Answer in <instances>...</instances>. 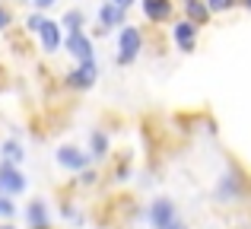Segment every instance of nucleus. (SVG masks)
I'll return each instance as SVG.
<instances>
[{"label": "nucleus", "instance_id": "obj_9", "mask_svg": "<svg viewBox=\"0 0 251 229\" xmlns=\"http://www.w3.org/2000/svg\"><path fill=\"white\" fill-rule=\"evenodd\" d=\"M99 32H111V29H121L124 19H127V10L118 3H111V0H105L102 6H99Z\"/></svg>", "mask_w": 251, "mask_h": 229}, {"label": "nucleus", "instance_id": "obj_3", "mask_svg": "<svg viewBox=\"0 0 251 229\" xmlns=\"http://www.w3.org/2000/svg\"><path fill=\"white\" fill-rule=\"evenodd\" d=\"M143 217H147V223L153 229H169L178 220V207H175V201H169V198H156L153 204L147 207Z\"/></svg>", "mask_w": 251, "mask_h": 229}, {"label": "nucleus", "instance_id": "obj_12", "mask_svg": "<svg viewBox=\"0 0 251 229\" xmlns=\"http://www.w3.org/2000/svg\"><path fill=\"white\" fill-rule=\"evenodd\" d=\"M143 16L150 23H166L172 16V0H143Z\"/></svg>", "mask_w": 251, "mask_h": 229}, {"label": "nucleus", "instance_id": "obj_6", "mask_svg": "<svg viewBox=\"0 0 251 229\" xmlns=\"http://www.w3.org/2000/svg\"><path fill=\"white\" fill-rule=\"evenodd\" d=\"M54 159H57V166H61V169H67V172H83V169H89L92 156L86 153V150L74 147V143H64V147H57Z\"/></svg>", "mask_w": 251, "mask_h": 229}, {"label": "nucleus", "instance_id": "obj_8", "mask_svg": "<svg viewBox=\"0 0 251 229\" xmlns=\"http://www.w3.org/2000/svg\"><path fill=\"white\" fill-rule=\"evenodd\" d=\"M35 35H38V45H42L45 54H57V51L64 48V25L54 23V19H45Z\"/></svg>", "mask_w": 251, "mask_h": 229}, {"label": "nucleus", "instance_id": "obj_17", "mask_svg": "<svg viewBox=\"0 0 251 229\" xmlns=\"http://www.w3.org/2000/svg\"><path fill=\"white\" fill-rule=\"evenodd\" d=\"M0 217L3 220L16 217V204H13V198H6V194H0Z\"/></svg>", "mask_w": 251, "mask_h": 229}, {"label": "nucleus", "instance_id": "obj_14", "mask_svg": "<svg viewBox=\"0 0 251 229\" xmlns=\"http://www.w3.org/2000/svg\"><path fill=\"white\" fill-rule=\"evenodd\" d=\"M181 6H184V13H188V19H191V23H197V25H203L210 19V13H213L203 0H181Z\"/></svg>", "mask_w": 251, "mask_h": 229}, {"label": "nucleus", "instance_id": "obj_4", "mask_svg": "<svg viewBox=\"0 0 251 229\" xmlns=\"http://www.w3.org/2000/svg\"><path fill=\"white\" fill-rule=\"evenodd\" d=\"M25 175L19 172V166L16 162H6V159H0V194H6V198H16V194H23L25 191Z\"/></svg>", "mask_w": 251, "mask_h": 229}, {"label": "nucleus", "instance_id": "obj_20", "mask_svg": "<svg viewBox=\"0 0 251 229\" xmlns=\"http://www.w3.org/2000/svg\"><path fill=\"white\" fill-rule=\"evenodd\" d=\"M29 3L35 6V10H42V13H45V10H51V6H54L57 0H29Z\"/></svg>", "mask_w": 251, "mask_h": 229}, {"label": "nucleus", "instance_id": "obj_5", "mask_svg": "<svg viewBox=\"0 0 251 229\" xmlns=\"http://www.w3.org/2000/svg\"><path fill=\"white\" fill-rule=\"evenodd\" d=\"M96 80H99V64L96 61H80L67 74V80H64V83H67L70 89H76V93H86V89L96 86Z\"/></svg>", "mask_w": 251, "mask_h": 229}, {"label": "nucleus", "instance_id": "obj_13", "mask_svg": "<svg viewBox=\"0 0 251 229\" xmlns=\"http://www.w3.org/2000/svg\"><path fill=\"white\" fill-rule=\"evenodd\" d=\"M108 134H105L102 127H96V130H89V156L92 159H105L108 156Z\"/></svg>", "mask_w": 251, "mask_h": 229}, {"label": "nucleus", "instance_id": "obj_11", "mask_svg": "<svg viewBox=\"0 0 251 229\" xmlns=\"http://www.w3.org/2000/svg\"><path fill=\"white\" fill-rule=\"evenodd\" d=\"M25 223H29V229H51V210L42 198H35L25 207Z\"/></svg>", "mask_w": 251, "mask_h": 229}, {"label": "nucleus", "instance_id": "obj_22", "mask_svg": "<svg viewBox=\"0 0 251 229\" xmlns=\"http://www.w3.org/2000/svg\"><path fill=\"white\" fill-rule=\"evenodd\" d=\"M111 3H118V6H124V10H127V6L134 3V0H111Z\"/></svg>", "mask_w": 251, "mask_h": 229}, {"label": "nucleus", "instance_id": "obj_25", "mask_svg": "<svg viewBox=\"0 0 251 229\" xmlns=\"http://www.w3.org/2000/svg\"><path fill=\"white\" fill-rule=\"evenodd\" d=\"M0 229H16V226H13V223H0Z\"/></svg>", "mask_w": 251, "mask_h": 229}, {"label": "nucleus", "instance_id": "obj_7", "mask_svg": "<svg viewBox=\"0 0 251 229\" xmlns=\"http://www.w3.org/2000/svg\"><path fill=\"white\" fill-rule=\"evenodd\" d=\"M64 48H67V54L74 57L76 64L80 61H96V45H92V38L86 35V32H67V38H64Z\"/></svg>", "mask_w": 251, "mask_h": 229}, {"label": "nucleus", "instance_id": "obj_27", "mask_svg": "<svg viewBox=\"0 0 251 229\" xmlns=\"http://www.w3.org/2000/svg\"><path fill=\"white\" fill-rule=\"evenodd\" d=\"M13 3H29V0H13Z\"/></svg>", "mask_w": 251, "mask_h": 229}, {"label": "nucleus", "instance_id": "obj_23", "mask_svg": "<svg viewBox=\"0 0 251 229\" xmlns=\"http://www.w3.org/2000/svg\"><path fill=\"white\" fill-rule=\"evenodd\" d=\"M169 229H188V226H184V223H181V220H175V223H172Z\"/></svg>", "mask_w": 251, "mask_h": 229}, {"label": "nucleus", "instance_id": "obj_1", "mask_svg": "<svg viewBox=\"0 0 251 229\" xmlns=\"http://www.w3.org/2000/svg\"><path fill=\"white\" fill-rule=\"evenodd\" d=\"M245 191H248V178H245V172H242L239 166H229L226 172L220 175V181H216V201L220 204H232V201H239V198H245Z\"/></svg>", "mask_w": 251, "mask_h": 229}, {"label": "nucleus", "instance_id": "obj_26", "mask_svg": "<svg viewBox=\"0 0 251 229\" xmlns=\"http://www.w3.org/2000/svg\"><path fill=\"white\" fill-rule=\"evenodd\" d=\"M239 3H242V6H248V10H251V0H239Z\"/></svg>", "mask_w": 251, "mask_h": 229}, {"label": "nucleus", "instance_id": "obj_16", "mask_svg": "<svg viewBox=\"0 0 251 229\" xmlns=\"http://www.w3.org/2000/svg\"><path fill=\"white\" fill-rule=\"evenodd\" d=\"M61 25H64L67 32H80L83 25H86V13H83V10H76V6H74V10H67V13L61 16Z\"/></svg>", "mask_w": 251, "mask_h": 229}, {"label": "nucleus", "instance_id": "obj_18", "mask_svg": "<svg viewBox=\"0 0 251 229\" xmlns=\"http://www.w3.org/2000/svg\"><path fill=\"white\" fill-rule=\"evenodd\" d=\"M45 19H48V16H45L42 10H35L29 19H25V32H38V29H42V23H45Z\"/></svg>", "mask_w": 251, "mask_h": 229}, {"label": "nucleus", "instance_id": "obj_10", "mask_svg": "<svg viewBox=\"0 0 251 229\" xmlns=\"http://www.w3.org/2000/svg\"><path fill=\"white\" fill-rule=\"evenodd\" d=\"M197 29H201V25L191 23V19H181V23L172 25V42L178 45V51H194V45H197Z\"/></svg>", "mask_w": 251, "mask_h": 229}, {"label": "nucleus", "instance_id": "obj_19", "mask_svg": "<svg viewBox=\"0 0 251 229\" xmlns=\"http://www.w3.org/2000/svg\"><path fill=\"white\" fill-rule=\"evenodd\" d=\"M10 23H13V13L6 10L3 3H0V32H6V29H10Z\"/></svg>", "mask_w": 251, "mask_h": 229}, {"label": "nucleus", "instance_id": "obj_24", "mask_svg": "<svg viewBox=\"0 0 251 229\" xmlns=\"http://www.w3.org/2000/svg\"><path fill=\"white\" fill-rule=\"evenodd\" d=\"M239 0H223V10H229V6H235Z\"/></svg>", "mask_w": 251, "mask_h": 229}, {"label": "nucleus", "instance_id": "obj_2", "mask_svg": "<svg viewBox=\"0 0 251 229\" xmlns=\"http://www.w3.org/2000/svg\"><path fill=\"white\" fill-rule=\"evenodd\" d=\"M143 51V32L137 29V25H121V32H118V54L115 61L121 64V67H127V64H134L137 57H140Z\"/></svg>", "mask_w": 251, "mask_h": 229}, {"label": "nucleus", "instance_id": "obj_15", "mask_svg": "<svg viewBox=\"0 0 251 229\" xmlns=\"http://www.w3.org/2000/svg\"><path fill=\"white\" fill-rule=\"evenodd\" d=\"M0 156H3V159L6 162H16V166H19V162H23V143H19V140H13V137H10V140H3V143H0Z\"/></svg>", "mask_w": 251, "mask_h": 229}, {"label": "nucleus", "instance_id": "obj_21", "mask_svg": "<svg viewBox=\"0 0 251 229\" xmlns=\"http://www.w3.org/2000/svg\"><path fill=\"white\" fill-rule=\"evenodd\" d=\"M207 6H210V10L216 13V10H223V0H207Z\"/></svg>", "mask_w": 251, "mask_h": 229}]
</instances>
